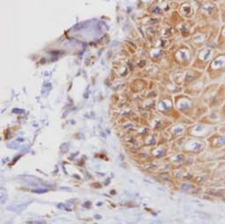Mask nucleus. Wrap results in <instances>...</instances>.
I'll return each instance as SVG.
<instances>
[{
    "instance_id": "obj_1",
    "label": "nucleus",
    "mask_w": 225,
    "mask_h": 224,
    "mask_svg": "<svg viewBox=\"0 0 225 224\" xmlns=\"http://www.w3.org/2000/svg\"><path fill=\"white\" fill-rule=\"evenodd\" d=\"M22 180H23L26 183L30 184V185H34V186H36V185H41L42 183L41 179L37 178V177H35V176H22Z\"/></svg>"
},
{
    "instance_id": "obj_2",
    "label": "nucleus",
    "mask_w": 225,
    "mask_h": 224,
    "mask_svg": "<svg viewBox=\"0 0 225 224\" xmlns=\"http://www.w3.org/2000/svg\"><path fill=\"white\" fill-rule=\"evenodd\" d=\"M27 207V203H24V204H18V205L10 206L7 208V209L9 211H12V212H20V211L24 210Z\"/></svg>"
},
{
    "instance_id": "obj_3",
    "label": "nucleus",
    "mask_w": 225,
    "mask_h": 224,
    "mask_svg": "<svg viewBox=\"0 0 225 224\" xmlns=\"http://www.w3.org/2000/svg\"><path fill=\"white\" fill-rule=\"evenodd\" d=\"M5 198L7 199V198H6V194L5 195V194H4V191L2 190V191H1V203H2V204H4V203L5 202V200H6V199H5Z\"/></svg>"
},
{
    "instance_id": "obj_4",
    "label": "nucleus",
    "mask_w": 225,
    "mask_h": 224,
    "mask_svg": "<svg viewBox=\"0 0 225 224\" xmlns=\"http://www.w3.org/2000/svg\"><path fill=\"white\" fill-rule=\"evenodd\" d=\"M32 191L35 193H44L48 191V189H36V190H33Z\"/></svg>"
},
{
    "instance_id": "obj_5",
    "label": "nucleus",
    "mask_w": 225,
    "mask_h": 224,
    "mask_svg": "<svg viewBox=\"0 0 225 224\" xmlns=\"http://www.w3.org/2000/svg\"><path fill=\"white\" fill-rule=\"evenodd\" d=\"M29 224H44V222H28Z\"/></svg>"
},
{
    "instance_id": "obj_6",
    "label": "nucleus",
    "mask_w": 225,
    "mask_h": 224,
    "mask_svg": "<svg viewBox=\"0 0 225 224\" xmlns=\"http://www.w3.org/2000/svg\"><path fill=\"white\" fill-rule=\"evenodd\" d=\"M61 189H66V191H70L71 190L70 188H66V187H61Z\"/></svg>"
}]
</instances>
